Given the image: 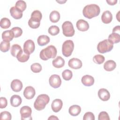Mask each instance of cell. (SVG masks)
Returning a JSON list of instances; mask_svg holds the SVG:
<instances>
[{
    "mask_svg": "<svg viewBox=\"0 0 120 120\" xmlns=\"http://www.w3.org/2000/svg\"><path fill=\"white\" fill-rule=\"evenodd\" d=\"M50 38L47 35H42L39 36L37 39V42L39 45L44 46L49 43Z\"/></svg>",
    "mask_w": 120,
    "mask_h": 120,
    "instance_id": "cell-24",
    "label": "cell"
},
{
    "mask_svg": "<svg viewBox=\"0 0 120 120\" xmlns=\"http://www.w3.org/2000/svg\"><path fill=\"white\" fill-rule=\"evenodd\" d=\"M11 89L15 92L20 91L23 87L22 83L18 79L13 80L10 84Z\"/></svg>",
    "mask_w": 120,
    "mask_h": 120,
    "instance_id": "cell-14",
    "label": "cell"
},
{
    "mask_svg": "<svg viewBox=\"0 0 120 120\" xmlns=\"http://www.w3.org/2000/svg\"><path fill=\"white\" fill-rule=\"evenodd\" d=\"M11 15L15 19H21L22 16V12L15 6L12 7L10 9Z\"/></svg>",
    "mask_w": 120,
    "mask_h": 120,
    "instance_id": "cell-17",
    "label": "cell"
},
{
    "mask_svg": "<svg viewBox=\"0 0 120 120\" xmlns=\"http://www.w3.org/2000/svg\"><path fill=\"white\" fill-rule=\"evenodd\" d=\"M22 49L20 45L18 44H14L11 48L10 52L13 57H16L17 54L21 51Z\"/></svg>",
    "mask_w": 120,
    "mask_h": 120,
    "instance_id": "cell-28",
    "label": "cell"
},
{
    "mask_svg": "<svg viewBox=\"0 0 120 120\" xmlns=\"http://www.w3.org/2000/svg\"><path fill=\"white\" fill-rule=\"evenodd\" d=\"M10 101L12 106L17 107L21 104L22 100L20 96L18 95H14L11 97Z\"/></svg>",
    "mask_w": 120,
    "mask_h": 120,
    "instance_id": "cell-20",
    "label": "cell"
},
{
    "mask_svg": "<svg viewBox=\"0 0 120 120\" xmlns=\"http://www.w3.org/2000/svg\"><path fill=\"white\" fill-rule=\"evenodd\" d=\"M98 96L99 98L103 101L108 100L110 98L109 92L105 88H101L98 90Z\"/></svg>",
    "mask_w": 120,
    "mask_h": 120,
    "instance_id": "cell-15",
    "label": "cell"
},
{
    "mask_svg": "<svg viewBox=\"0 0 120 120\" xmlns=\"http://www.w3.org/2000/svg\"><path fill=\"white\" fill-rule=\"evenodd\" d=\"M74 44L72 40H66L62 44V54L66 57H69L74 50Z\"/></svg>",
    "mask_w": 120,
    "mask_h": 120,
    "instance_id": "cell-6",
    "label": "cell"
},
{
    "mask_svg": "<svg viewBox=\"0 0 120 120\" xmlns=\"http://www.w3.org/2000/svg\"><path fill=\"white\" fill-rule=\"evenodd\" d=\"M36 94L35 89L30 86L26 87L23 91V95L27 99H30L34 98Z\"/></svg>",
    "mask_w": 120,
    "mask_h": 120,
    "instance_id": "cell-12",
    "label": "cell"
},
{
    "mask_svg": "<svg viewBox=\"0 0 120 120\" xmlns=\"http://www.w3.org/2000/svg\"><path fill=\"white\" fill-rule=\"evenodd\" d=\"M68 65L70 68L74 69H77L80 68L82 67V62L79 59L73 58L69 60Z\"/></svg>",
    "mask_w": 120,
    "mask_h": 120,
    "instance_id": "cell-11",
    "label": "cell"
},
{
    "mask_svg": "<svg viewBox=\"0 0 120 120\" xmlns=\"http://www.w3.org/2000/svg\"><path fill=\"white\" fill-rule=\"evenodd\" d=\"M100 12L99 7L95 4H89L85 6L82 10L83 15L84 17L91 19L93 17L97 16Z\"/></svg>",
    "mask_w": 120,
    "mask_h": 120,
    "instance_id": "cell-1",
    "label": "cell"
},
{
    "mask_svg": "<svg viewBox=\"0 0 120 120\" xmlns=\"http://www.w3.org/2000/svg\"><path fill=\"white\" fill-rule=\"evenodd\" d=\"M106 2L109 5H114L117 2V0H106Z\"/></svg>",
    "mask_w": 120,
    "mask_h": 120,
    "instance_id": "cell-43",
    "label": "cell"
},
{
    "mask_svg": "<svg viewBox=\"0 0 120 120\" xmlns=\"http://www.w3.org/2000/svg\"><path fill=\"white\" fill-rule=\"evenodd\" d=\"M50 98L46 94H41L38 96L34 103V108L38 111L45 109L46 105L49 102Z\"/></svg>",
    "mask_w": 120,
    "mask_h": 120,
    "instance_id": "cell-4",
    "label": "cell"
},
{
    "mask_svg": "<svg viewBox=\"0 0 120 120\" xmlns=\"http://www.w3.org/2000/svg\"><path fill=\"white\" fill-rule=\"evenodd\" d=\"M0 25L1 28L3 29H8L11 25V22L9 19L6 17L2 18L0 21Z\"/></svg>",
    "mask_w": 120,
    "mask_h": 120,
    "instance_id": "cell-30",
    "label": "cell"
},
{
    "mask_svg": "<svg viewBox=\"0 0 120 120\" xmlns=\"http://www.w3.org/2000/svg\"><path fill=\"white\" fill-rule=\"evenodd\" d=\"M52 64L53 66L56 68H61L65 65V60L61 56H59L52 60Z\"/></svg>",
    "mask_w": 120,
    "mask_h": 120,
    "instance_id": "cell-21",
    "label": "cell"
},
{
    "mask_svg": "<svg viewBox=\"0 0 120 120\" xmlns=\"http://www.w3.org/2000/svg\"><path fill=\"white\" fill-rule=\"evenodd\" d=\"M110 119L108 114L105 111H102L98 114V120H110Z\"/></svg>",
    "mask_w": 120,
    "mask_h": 120,
    "instance_id": "cell-39",
    "label": "cell"
},
{
    "mask_svg": "<svg viewBox=\"0 0 120 120\" xmlns=\"http://www.w3.org/2000/svg\"><path fill=\"white\" fill-rule=\"evenodd\" d=\"M10 42L8 41L4 40L1 41L0 44V51L3 52H6L8 51L10 49Z\"/></svg>",
    "mask_w": 120,
    "mask_h": 120,
    "instance_id": "cell-31",
    "label": "cell"
},
{
    "mask_svg": "<svg viewBox=\"0 0 120 120\" xmlns=\"http://www.w3.org/2000/svg\"><path fill=\"white\" fill-rule=\"evenodd\" d=\"M15 37L14 33L11 30H5L2 33V38L3 40L10 42Z\"/></svg>",
    "mask_w": 120,
    "mask_h": 120,
    "instance_id": "cell-22",
    "label": "cell"
},
{
    "mask_svg": "<svg viewBox=\"0 0 120 120\" xmlns=\"http://www.w3.org/2000/svg\"><path fill=\"white\" fill-rule=\"evenodd\" d=\"M8 105V101L7 99L4 97H1L0 98V108H4Z\"/></svg>",
    "mask_w": 120,
    "mask_h": 120,
    "instance_id": "cell-41",
    "label": "cell"
},
{
    "mask_svg": "<svg viewBox=\"0 0 120 120\" xmlns=\"http://www.w3.org/2000/svg\"><path fill=\"white\" fill-rule=\"evenodd\" d=\"M63 102L60 99H55L52 103L51 107L52 110L55 112H59L62 108Z\"/></svg>",
    "mask_w": 120,
    "mask_h": 120,
    "instance_id": "cell-16",
    "label": "cell"
},
{
    "mask_svg": "<svg viewBox=\"0 0 120 120\" xmlns=\"http://www.w3.org/2000/svg\"><path fill=\"white\" fill-rule=\"evenodd\" d=\"M49 82L51 87L56 89L60 87L61 85V80L59 75L54 74L50 77Z\"/></svg>",
    "mask_w": 120,
    "mask_h": 120,
    "instance_id": "cell-9",
    "label": "cell"
},
{
    "mask_svg": "<svg viewBox=\"0 0 120 120\" xmlns=\"http://www.w3.org/2000/svg\"><path fill=\"white\" fill-rule=\"evenodd\" d=\"M120 27L119 25L115 26L112 30V33H116L120 34Z\"/></svg>",
    "mask_w": 120,
    "mask_h": 120,
    "instance_id": "cell-42",
    "label": "cell"
},
{
    "mask_svg": "<svg viewBox=\"0 0 120 120\" xmlns=\"http://www.w3.org/2000/svg\"><path fill=\"white\" fill-rule=\"evenodd\" d=\"M113 44H116L119 43L120 41V35L119 34L116 33H112L109 35L108 39Z\"/></svg>",
    "mask_w": 120,
    "mask_h": 120,
    "instance_id": "cell-29",
    "label": "cell"
},
{
    "mask_svg": "<svg viewBox=\"0 0 120 120\" xmlns=\"http://www.w3.org/2000/svg\"><path fill=\"white\" fill-rule=\"evenodd\" d=\"M113 47V44L109 39H105L98 43L97 49L99 52L105 53L111 51Z\"/></svg>",
    "mask_w": 120,
    "mask_h": 120,
    "instance_id": "cell-5",
    "label": "cell"
},
{
    "mask_svg": "<svg viewBox=\"0 0 120 120\" xmlns=\"http://www.w3.org/2000/svg\"><path fill=\"white\" fill-rule=\"evenodd\" d=\"M11 30L14 33L15 38L20 37L22 34V30L21 28L18 27H13L11 29Z\"/></svg>",
    "mask_w": 120,
    "mask_h": 120,
    "instance_id": "cell-38",
    "label": "cell"
},
{
    "mask_svg": "<svg viewBox=\"0 0 120 120\" xmlns=\"http://www.w3.org/2000/svg\"><path fill=\"white\" fill-rule=\"evenodd\" d=\"M116 67V62L112 60H108L104 64V68L107 71H111Z\"/></svg>",
    "mask_w": 120,
    "mask_h": 120,
    "instance_id": "cell-25",
    "label": "cell"
},
{
    "mask_svg": "<svg viewBox=\"0 0 120 120\" xmlns=\"http://www.w3.org/2000/svg\"><path fill=\"white\" fill-rule=\"evenodd\" d=\"M81 111V108L78 105H73L70 106L68 109L69 113L73 116H77Z\"/></svg>",
    "mask_w": 120,
    "mask_h": 120,
    "instance_id": "cell-23",
    "label": "cell"
},
{
    "mask_svg": "<svg viewBox=\"0 0 120 120\" xmlns=\"http://www.w3.org/2000/svg\"><path fill=\"white\" fill-rule=\"evenodd\" d=\"M81 81L82 83L85 86H90L93 85L94 83V79L93 76L86 75L83 76L82 78Z\"/></svg>",
    "mask_w": 120,
    "mask_h": 120,
    "instance_id": "cell-18",
    "label": "cell"
},
{
    "mask_svg": "<svg viewBox=\"0 0 120 120\" xmlns=\"http://www.w3.org/2000/svg\"><path fill=\"white\" fill-rule=\"evenodd\" d=\"M62 76L65 80L68 81L72 78L73 76V74L71 70L69 69H66L62 72Z\"/></svg>",
    "mask_w": 120,
    "mask_h": 120,
    "instance_id": "cell-32",
    "label": "cell"
},
{
    "mask_svg": "<svg viewBox=\"0 0 120 120\" xmlns=\"http://www.w3.org/2000/svg\"><path fill=\"white\" fill-rule=\"evenodd\" d=\"M57 52L56 47L52 45H50L40 51L39 57L41 60H47L51 58H54L56 56Z\"/></svg>",
    "mask_w": 120,
    "mask_h": 120,
    "instance_id": "cell-2",
    "label": "cell"
},
{
    "mask_svg": "<svg viewBox=\"0 0 120 120\" xmlns=\"http://www.w3.org/2000/svg\"><path fill=\"white\" fill-rule=\"evenodd\" d=\"M93 61L97 64H101L105 61V57L101 54H97L93 58Z\"/></svg>",
    "mask_w": 120,
    "mask_h": 120,
    "instance_id": "cell-35",
    "label": "cell"
},
{
    "mask_svg": "<svg viewBox=\"0 0 120 120\" xmlns=\"http://www.w3.org/2000/svg\"><path fill=\"white\" fill-rule=\"evenodd\" d=\"M30 69L34 73H39L42 70V66L38 63H34L31 65Z\"/></svg>",
    "mask_w": 120,
    "mask_h": 120,
    "instance_id": "cell-36",
    "label": "cell"
},
{
    "mask_svg": "<svg viewBox=\"0 0 120 120\" xmlns=\"http://www.w3.org/2000/svg\"><path fill=\"white\" fill-rule=\"evenodd\" d=\"M35 45L34 41L31 39L26 40L23 44V51L28 54L32 53L35 50Z\"/></svg>",
    "mask_w": 120,
    "mask_h": 120,
    "instance_id": "cell-10",
    "label": "cell"
},
{
    "mask_svg": "<svg viewBox=\"0 0 120 120\" xmlns=\"http://www.w3.org/2000/svg\"><path fill=\"white\" fill-rule=\"evenodd\" d=\"M42 17V15L40 11L38 10H34L31 14V17L28 21V25L32 29L38 28Z\"/></svg>",
    "mask_w": 120,
    "mask_h": 120,
    "instance_id": "cell-3",
    "label": "cell"
},
{
    "mask_svg": "<svg viewBox=\"0 0 120 120\" xmlns=\"http://www.w3.org/2000/svg\"><path fill=\"white\" fill-rule=\"evenodd\" d=\"M101 20L103 23L108 24L110 23L112 20V15L109 10L104 11L101 16Z\"/></svg>",
    "mask_w": 120,
    "mask_h": 120,
    "instance_id": "cell-19",
    "label": "cell"
},
{
    "mask_svg": "<svg viewBox=\"0 0 120 120\" xmlns=\"http://www.w3.org/2000/svg\"><path fill=\"white\" fill-rule=\"evenodd\" d=\"M11 118V114L9 112L3 111L0 114V119L1 120H10Z\"/></svg>",
    "mask_w": 120,
    "mask_h": 120,
    "instance_id": "cell-37",
    "label": "cell"
},
{
    "mask_svg": "<svg viewBox=\"0 0 120 120\" xmlns=\"http://www.w3.org/2000/svg\"><path fill=\"white\" fill-rule=\"evenodd\" d=\"M15 6L17 8L20 9L21 11L23 12V11H24L25 10L27 5H26V2L24 1L20 0H18L16 1Z\"/></svg>",
    "mask_w": 120,
    "mask_h": 120,
    "instance_id": "cell-34",
    "label": "cell"
},
{
    "mask_svg": "<svg viewBox=\"0 0 120 120\" xmlns=\"http://www.w3.org/2000/svg\"><path fill=\"white\" fill-rule=\"evenodd\" d=\"M49 18L51 22L53 23L58 22L60 19V14L59 12L56 10H53L51 12Z\"/></svg>",
    "mask_w": 120,
    "mask_h": 120,
    "instance_id": "cell-27",
    "label": "cell"
},
{
    "mask_svg": "<svg viewBox=\"0 0 120 120\" xmlns=\"http://www.w3.org/2000/svg\"><path fill=\"white\" fill-rule=\"evenodd\" d=\"M83 120H94L95 116L92 112H88L84 114L83 117Z\"/></svg>",
    "mask_w": 120,
    "mask_h": 120,
    "instance_id": "cell-40",
    "label": "cell"
},
{
    "mask_svg": "<svg viewBox=\"0 0 120 120\" xmlns=\"http://www.w3.org/2000/svg\"><path fill=\"white\" fill-rule=\"evenodd\" d=\"M76 26L77 29L81 31H87L89 28V24L88 22L83 19L78 20L76 22Z\"/></svg>",
    "mask_w": 120,
    "mask_h": 120,
    "instance_id": "cell-13",
    "label": "cell"
},
{
    "mask_svg": "<svg viewBox=\"0 0 120 120\" xmlns=\"http://www.w3.org/2000/svg\"><path fill=\"white\" fill-rule=\"evenodd\" d=\"M48 32L50 35L52 36H55L59 34L60 32V29L56 25H52L49 28Z\"/></svg>",
    "mask_w": 120,
    "mask_h": 120,
    "instance_id": "cell-33",
    "label": "cell"
},
{
    "mask_svg": "<svg viewBox=\"0 0 120 120\" xmlns=\"http://www.w3.org/2000/svg\"><path fill=\"white\" fill-rule=\"evenodd\" d=\"M48 120H59V119L54 115H51L48 119Z\"/></svg>",
    "mask_w": 120,
    "mask_h": 120,
    "instance_id": "cell-44",
    "label": "cell"
},
{
    "mask_svg": "<svg viewBox=\"0 0 120 120\" xmlns=\"http://www.w3.org/2000/svg\"><path fill=\"white\" fill-rule=\"evenodd\" d=\"M16 57L19 61L21 62H25L29 60L30 55L24 52L22 50L17 54Z\"/></svg>",
    "mask_w": 120,
    "mask_h": 120,
    "instance_id": "cell-26",
    "label": "cell"
},
{
    "mask_svg": "<svg viewBox=\"0 0 120 120\" xmlns=\"http://www.w3.org/2000/svg\"><path fill=\"white\" fill-rule=\"evenodd\" d=\"M63 35L68 37H72L75 34V30L72 22L70 21H65L62 25Z\"/></svg>",
    "mask_w": 120,
    "mask_h": 120,
    "instance_id": "cell-7",
    "label": "cell"
},
{
    "mask_svg": "<svg viewBox=\"0 0 120 120\" xmlns=\"http://www.w3.org/2000/svg\"><path fill=\"white\" fill-rule=\"evenodd\" d=\"M20 112L21 115V120H32L31 116L32 110L29 106H23L20 109Z\"/></svg>",
    "mask_w": 120,
    "mask_h": 120,
    "instance_id": "cell-8",
    "label": "cell"
}]
</instances>
